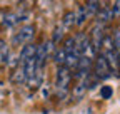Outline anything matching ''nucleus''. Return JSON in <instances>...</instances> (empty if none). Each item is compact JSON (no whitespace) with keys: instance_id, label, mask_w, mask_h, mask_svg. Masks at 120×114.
Returning a JSON list of instances; mask_svg holds the SVG:
<instances>
[{"instance_id":"7ed1b4c3","label":"nucleus","mask_w":120,"mask_h":114,"mask_svg":"<svg viewBox=\"0 0 120 114\" xmlns=\"http://www.w3.org/2000/svg\"><path fill=\"white\" fill-rule=\"evenodd\" d=\"M72 81V72L70 69L65 65H58V72H57V87L60 91H65L68 87V84Z\"/></svg>"},{"instance_id":"a211bd4d","label":"nucleus","mask_w":120,"mask_h":114,"mask_svg":"<svg viewBox=\"0 0 120 114\" xmlns=\"http://www.w3.org/2000/svg\"><path fill=\"white\" fill-rule=\"evenodd\" d=\"M112 12H113V17H118V15H120V0H117V2H115Z\"/></svg>"},{"instance_id":"6e6552de","label":"nucleus","mask_w":120,"mask_h":114,"mask_svg":"<svg viewBox=\"0 0 120 114\" xmlns=\"http://www.w3.org/2000/svg\"><path fill=\"white\" fill-rule=\"evenodd\" d=\"M87 17H88V13H87L85 5H83V7H80V8L77 10V13H75V25L82 27V25H83V22L87 20Z\"/></svg>"},{"instance_id":"39448f33","label":"nucleus","mask_w":120,"mask_h":114,"mask_svg":"<svg viewBox=\"0 0 120 114\" xmlns=\"http://www.w3.org/2000/svg\"><path fill=\"white\" fill-rule=\"evenodd\" d=\"M102 39H103V24H97V25L92 28V40H90L94 52H98V50H100Z\"/></svg>"},{"instance_id":"20e7f679","label":"nucleus","mask_w":120,"mask_h":114,"mask_svg":"<svg viewBox=\"0 0 120 114\" xmlns=\"http://www.w3.org/2000/svg\"><path fill=\"white\" fill-rule=\"evenodd\" d=\"M105 59H107L110 69H112V72L113 74H118V70H120V62H118V52L115 47L112 49H103V54H102Z\"/></svg>"},{"instance_id":"9b49d317","label":"nucleus","mask_w":120,"mask_h":114,"mask_svg":"<svg viewBox=\"0 0 120 114\" xmlns=\"http://www.w3.org/2000/svg\"><path fill=\"white\" fill-rule=\"evenodd\" d=\"M85 8H87V13L88 15H95V13L98 12V0H88V4L85 5Z\"/></svg>"},{"instance_id":"1a4fd4ad","label":"nucleus","mask_w":120,"mask_h":114,"mask_svg":"<svg viewBox=\"0 0 120 114\" xmlns=\"http://www.w3.org/2000/svg\"><path fill=\"white\" fill-rule=\"evenodd\" d=\"M65 57H67V50H65V49H58V50L53 52V62H55L57 65H64Z\"/></svg>"},{"instance_id":"f03ea898","label":"nucleus","mask_w":120,"mask_h":114,"mask_svg":"<svg viewBox=\"0 0 120 114\" xmlns=\"http://www.w3.org/2000/svg\"><path fill=\"white\" fill-rule=\"evenodd\" d=\"M95 76L98 79H109L112 76V69L103 55H98L95 61Z\"/></svg>"},{"instance_id":"dca6fc26","label":"nucleus","mask_w":120,"mask_h":114,"mask_svg":"<svg viewBox=\"0 0 120 114\" xmlns=\"http://www.w3.org/2000/svg\"><path fill=\"white\" fill-rule=\"evenodd\" d=\"M113 45H115V49L117 50H120V28L118 30H115V34H113Z\"/></svg>"},{"instance_id":"0eeeda50","label":"nucleus","mask_w":120,"mask_h":114,"mask_svg":"<svg viewBox=\"0 0 120 114\" xmlns=\"http://www.w3.org/2000/svg\"><path fill=\"white\" fill-rule=\"evenodd\" d=\"M112 17H113V12H112V8H109V7H102V8H98V12H97V20H98V24L109 22V20H112Z\"/></svg>"},{"instance_id":"f8f14e48","label":"nucleus","mask_w":120,"mask_h":114,"mask_svg":"<svg viewBox=\"0 0 120 114\" xmlns=\"http://www.w3.org/2000/svg\"><path fill=\"white\" fill-rule=\"evenodd\" d=\"M85 91H87V84L85 82L77 84V86H75V89H73V99H80L85 94Z\"/></svg>"},{"instance_id":"2eb2a0df","label":"nucleus","mask_w":120,"mask_h":114,"mask_svg":"<svg viewBox=\"0 0 120 114\" xmlns=\"http://www.w3.org/2000/svg\"><path fill=\"white\" fill-rule=\"evenodd\" d=\"M100 94H102V99H110L112 94H113V91H112V87H109V86H103Z\"/></svg>"},{"instance_id":"423d86ee","label":"nucleus","mask_w":120,"mask_h":114,"mask_svg":"<svg viewBox=\"0 0 120 114\" xmlns=\"http://www.w3.org/2000/svg\"><path fill=\"white\" fill-rule=\"evenodd\" d=\"M35 52H37V45H34L32 42H28V44H23L22 52H20V55H19V64L25 62L27 59H30V57H35Z\"/></svg>"},{"instance_id":"f3484780","label":"nucleus","mask_w":120,"mask_h":114,"mask_svg":"<svg viewBox=\"0 0 120 114\" xmlns=\"http://www.w3.org/2000/svg\"><path fill=\"white\" fill-rule=\"evenodd\" d=\"M62 30H64V27H58V28H57V30L53 32V37H52V40L55 42V44H57V42H58L60 39H62V34H64Z\"/></svg>"},{"instance_id":"ddd939ff","label":"nucleus","mask_w":120,"mask_h":114,"mask_svg":"<svg viewBox=\"0 0 120 114\" xmlns=\"http://www.w3.org/2000/svg\"><path fill=\"white\" fill-rule=\"evenodd\" d=\"M75 24V13L73 12H67L64 15V28H68Z\"/></svg>"},{"instance_id":"4468645a","label":"nucleus","mask_w":120,"mask_h":114,"mask_svg":"<svg viewBox=\"0 0 120 114\" xmlns=\"http://www.w3.org/2000/svg\"><path fill=\"white\" fill-rule=\"evenodd\" d=\"M67 52H77V47H75V39L73 37H70L68 40H65V47H64ZM79 54V52H77ZM80 55V54H79Z\"/></svg>"},{"instance_id":"9d476101","label":"nucleus","mask_w":120,"mask_h":114,"mask_svg":"<svg viewBox=\"0 0 120 114\" xmlns=\"http://www.w3.org/2000/svg\"><path fill=\"white\" fill-rule=\"evenodd\" d=\"M17 84H22V82H25V72H23V67H22V64L15 69V74H13V77H12Z\"/></svg>"},{"instance_id":"f257e3e1","label":"nucleus","mask_w":120,"mask_h":114,"mask_svg":"<svg viewBox=\"0 0 120 114\" xmlns=\"http://www.w3.org/2000/svg\"><path fill=\"white\" fill-rule=\"evenodd\" d=\"M34 35H35V27H34V25H25V27L20 28L19 32H15V35H13V44H17V45L28 44V42L34 39Z\"/></svg>"},{"instance_id":"6ab92c4d","label":"nucleus","mask_w":120,"mask_h":114,"mask_svg":"<svg viewBox=\"0 0 120 114\" xmlns=\"http://www.w3.org/2000/svg\"><path fill=\"white\" fill-rule=\"evenodd\" d=\"M117 52H118V62H120V50H117Z\"/></svg>"}]
</instances>
